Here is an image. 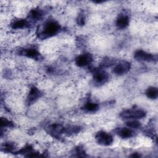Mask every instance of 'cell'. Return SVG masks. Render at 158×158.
<instances>
[{"label":"cell","mask_w":158,"mask_h":158,"mask_svg":"<svg viewBox=\"0 0 158 158\" xmlns=\"http://www.w3.org/2000/svg\"><path fill=\"white\" fill-rule=\"evenodd\" d=\"M59 23L55 20H49L44 23L40 30H38V36L41 40H44L56 35L60 30Z\"/></svg>","instance_id":"6da1fadb"},{"label":"cell","mask_w":158,"mask_h":158,"mask_svg":"<svg viewBox=\"0 0 158 158\" xmlns=\"http://www.w3.org/2000/svg\"><path fill=\"white\" fill-rule=\"evenodd\" d=\"M120 116L122 118L127 119H137L144 117L146 116V112L142 109H130L122 111Z\"/></svg>","instance_id":"7a4b0ae2"},{"label":"cell","mask_w":158,"mask_h":158,"mask_svg":"<svg viewBox=\"0 0 158 158\" xmlns=\"http://www.w3.org/2000/svg\"><path fill=\"white\" fill-rule=\"evenodd\" d=\"M96 142L102 146H107L113 143V138L112 135L104 131H99L95 135Z\"/></svg>","instance_id":"3957f363"},{"label":"cell","mask_w":158,"mask_h":158,"mask_svg":"<svg viewBox=\"0 0 158 158\" xmlns=\"http://www.w3.org/2000/svg\"><path fill=\"white\" fill-rule=\"evenodd\" d=\"M134 57L138 60L145 62H154L157 59L156 55H153L141 49L137 50L135 52Z\"/></svg>","instance_id":"277c9868"},{"label":"cell","mask_w":158,"mask_h":158,"mask_svg":"<svg viewBox=\"0 0 158 158\" xmlns=\"http://www.w3.org/2000/svg\"><path fill=\"white\" fill-rule=\"evenodd\" d=\"M93 60L92 54L86 52L79 55L75 59V64L80 67H85L90 64Z\"/></svg>","instance_id":"5b68a950"},{"label":"cell","mask_w":158,"mask_h":158,"mask_svg":"<svg viewBox=\"0 0 158 158\" xmlns=\"http://www.w3.org/2000/svg\"><path fill=\"white\" fill-rule=\"evenodd\" d=\"M131 68V64L130 62L122 60L119 62L114 68L113 72L118 75H122L127 73Z\"/></svg>","instance_id":"8992f818"},{"label":"cell","mask_w":158,"mask_h":158,"mask_svg":"<svg viewBox=\"0 0 158 158\" xmlns=\"http://www.w3.org/2000/svg\"><path fill=\"white\" fill-rule=\"evenodd\" d=\"M109 79L108 73L101 69L94 70L93 80L96 84H104Z\"/></svg>","instance_id":"52a82bcc"},{"label":"cell","mask_w":158,"mask_h":158,"mask_svg":"<svg viewBox=\"0 0 158 158\" xmlns=\"http://www.w3.org/2000/svg\"><path fill=\"white\" fill-rule=\"evenodd\" d=\"M19 54L20 55L35 60H40L41 58V55L38 51V50L32 48L22 49L20 50Z\"/></svg>","instance_id":"ba28073f"},{"label":"cell","mask_w":158,"mask_h":158,"mask_svg":"<svg viewBox=\"0 0 158 158\" xmlns=\"http://www.w3.org/2000/svg\"><path fill=\"white\" fill-rule=\"evenodd\" d=\"M64 128L59 123H53L48 127L47 132L54 137H58L64 133Z\"/></svg>","instance_id":"9c48e42d"},{"label":"cell","mask_w":158,"mask_h":158,"mask_svg":"<svg viewBox=\"0 0 158 158\" xmlns=\"http://www.w3.org/2000/svg\"><path fill=\"white\" fill-rule=\"evenodd\" d=\"M41 92L38 88L35 86H32L30 88L27 96V103L28 104L33 103L41 96Z\"/></svg>","instance_id":"30bf717a"},{"label":"cell","mask_w":158,"mask_h":158,"mask_svg":"<svg viewBox=\"0 0 158 158\" xmlns=\"http://www.w3.org/2000/svg\"><path fill=\"white\" fill-rule=\"evenodd\" d=\"M130 20L128 15L125 14H120L118 16L116 20V26L120 29L125 28L129 25Z\"/></svg>","instance_id":"8fae6325"},{"label":"cell","mask_w":158,"mask_h":158,"mask_svg":"<svg viewBox=\"0 0 158 158\" xmlns=\"http://www.w3.org/2000/svg\"><path fill=\"white\" fill-rule=\"evenodd\" d=\"M116 133L118 136L123 139L131 138L135 135V132L128 128H118L116 130Z\"/></svg>","instance_id":"7c38bea8"},{"label":"cell","mask_w":158,"mask_h":158,"mask_svg":"<svg viewBox=\"0 0 158 158\" xmlns=\"http://www.w3.org/2000/svg\"><path fill=\"white\" fill-rule=\"evenodd\" d=\"M10 27L13 29H22L29 27V22L25 19H17L12 22Z\"/></svg>","instance_id":"4fadbf2b"},{"label":"cell","mask_w":158,"mask_h":158,"mask_svg":"<svg viewBox=\"0 0 158 158\" xmlns=\"http://www.w3.org/2000/svg\"><path fill=\"white\" fill-rule=\"evenodd\" d=\"M43 16V12L38 8L31 9L29 13V17L33 20H39L42 19Z\"/></svg>","instance_id":"5bb4252c"},{"label":"cell","mask_w":158,"mask_h":158,"mask_svg":"<svg viewBox=\"0 0 158 158\" xmlns=\"http://www.w3.org/2000/svg\"><path fill=\"white\" fill-rule=\"evenodd\" d=\"M82 109L86 112H94L99 109V105L96 102L88 101L85 104V105L82 107Z\"/></svg>","instance_id":"9a60e30c"},{"label":"cell","mask_w":158,"mask_h":158,"mask_svg":"<svg viewBox=\"0 0 158 158\" xmlns=\"http://www.w3.org/2000/svg\"><path fill=\"white\" fill-rule=\"evenodd\" d=\"M146 96L151 99H156L158 96V90L157 88L154 86L149 87L145 93Z\"/></svg>","instance_id":"2e32d148"},{"label":"cell","mask_w":158,"mask_h":158,"mask_svg":"<svg viewBox=\"0 0 158 158\" xmlns=\"http://www.w3.org/2000/svg\"><path fill=\"white\" fill-rule=\"evenodd\" d=\"M81 128L79 126L76 125H72V126H69L67 127L64 128V133L68 135H71L73 134L78 133L80 131Z\"/></svg>","instance_id":"e0dca14e"},{"label":"cell","mask_w":158,"mask_h":158,"mask_svg":"<svg viewBox=\"0 0 158 158\" xmlns=\"http://www.w3.org/2000/svg\"><path fill=\"white\" fill-rule=\"evenodd\" d=\"M0 125H1V128H2L3 127H13L14 126V123L12 122H11L10 120L6 118H1V122H0Z\"/></svg>","instance_id":"ac0fdd59"},{"label":"cell","mask_w":158,"mask_h":158,"mask_svg":"<svg viewBox=\"0 0 158 158\" xmlns=\"http://www.w3.org/2000/svg\"><path fill=\"white\" fill-rule=\"evenodd\" d=\"M126 125L132 128H138L141 126V123L139 121L136 120H128L126 122Z\"/></svg>","instance_id":"d6986e66"},{"label":"cell","mask_w":158,"mask_h":158,"mask_svg":"<svg viewBox=\"0 0 158 158\" xmlns=\"http://www.w3.org/2000/svg\"><path fill=\"white\" fill-rule=\"evenodd\" d=\"M14 145L10 143H6L2 146V150L6 152H12L14 150Z\"/></svg>","instance_id":"ffe728a7"},{"label":"cell","mask_w":158,"mask_h":158,"mask_svg":"<svg viewBox=\"0 0 158 158\" xmlns=\"http://www.w3.org/2000/svg\"><path fill=\"white\" fill-rule=\"evenodd\" d=\"M77 23L80 26H83L85 23V16L83 12H81L79 13L77 18Z\"/></svg>","instance_id":"44dd1931"},{"label":"cell","mask_w":158,"mask_h":158,"mask_svg":"<svg viewBox=\"0 0 158 158\" xmlns=\"http://www.w3.org/2000/svg\"><path fill=\"white\" fill-rule=\"evenodd\" d=\"M75 152H76V154H77V156H80V157L86 156V154L84 149H83V148L80 146H78L76 148Z\"/></svg>","instance_id":"7402d4cb"},{"label":"cell","mask_w":158,"mask_h":158,"mask_svg":"<svg viewBox=\"0 0 158 158\" xmlns=\"http://www.w3.org/2000/svg\"><path fill=\"white\" fill-rule=\"evenodd\" d=\"M140 156L138 154H137V153H134V154H133L131 156V157H139Z\"/></svg>","instance_id":"603a6c76"},{"label":"cell","mask_w":158,"mask_h":158,"mask_svg":"<svg viewBox=\"0 0 158 158\" xmlns=\"http://www.w3.org/2000/svg\"><path fill=\"white\" fill-rule=\"evenodd\" d=\"M103 2H104V1H93V2H95V3H97V4L102 3Z\"/></svg>","instance_id":"cb8c5ba5"}]
</instances>
